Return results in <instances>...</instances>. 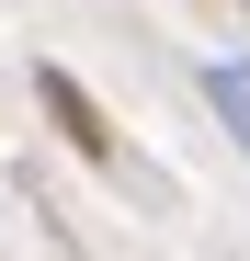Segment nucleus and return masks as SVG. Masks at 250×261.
I'll use <instances>...</instances> for the list:
<instances>
[{"instance_id": "obj_1", "label": "nucleus", "mask_w": 250, "mask_h": 261, "mask_svg": "<svg viewBox=\"0 0 250 261\" xmlns=\"http://www.w3.org/2000/svg\"><path fill=\"white\" fill-rule=\"evenodd\" d=\"M34 114H46L57 137H68V159H80V170H103V182H148V193H171L159 170H137V148L114 137V114L91 102V80H80V68H57V57H34Z\"/></svg>"}, {"instance_id": "obj_2", "label": "nucleus", "mask_w": 250, "mask_h": 261, "mask_svg": "<svg viewBox=\"0 0 250 261\" xmlns=\"http://www.w3.org/2000/svg\"><path fill=\"white\" fill-rule=\"evenodd\" d=\"M193 91L216 102V125H228V137H239V159H250V80H239V68H216V57H205V68H193Z\"/></svg>"}]
</instances>
